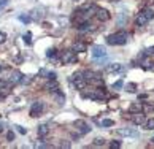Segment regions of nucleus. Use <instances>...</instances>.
I'll return each mask as SVG.
<instances>
[{
  "label": "nucleus",
  "mask_w": 154,
  "mask_h": 149,
  "mask_svg": "<svg viewBox=\"0 0 154 149\" xmlns=\"http://www.w3.org/2000/svg\"><path fill=\"white\" fill-rule=\"evenodd\" d=\"M127 41H129V35H127L126 32H116V34H111L108 38H106V43L114 44V46L127 44Z\"/></svg>",
  "instance_id": "obj_1"
},
{
  "label": "nucleus",
  "mask_w": 154,
  "mask_h": 149,
  "mask_svg": "<svg viewBox=\"0 0 154 149\" xmlns=\"http://www.w3.org/2000/svg\"><path fill=\"white\" fill-rule=\"evenodd\" d=\"M73 126H75V129L79 132V135H86V133L91 132V127L86 124L84 121H81V119H78V121L73 122Z\"/></svg>",
  "instance_id": "obj_2"
},
{
  "label": "nucleus",
  "mask_w": 154,
  "mask_h": 149,
  "mask_svg": "<svg viewBox=\"0 0 154 149\" xmlns=\"http://www.w3.org/2000/svg\"><path fill=\"white\" fill-rule=\"evenodd\" d=\"M73 83H75V87L78 89V91H83V89L86 87V84H87V81L83 78V73H75L73 74Z\"/></svg>",
  "instance_id": "obj_3"
},
{
  "label": "nucleus",
  "mask_w": 154,
  "mask_h": 149,
  "mask_svg": "<svg viewBox=\"0 0 154 149\" xmlns=\"http://www.w3.org/2000/svg\"><path fill=\"white\" fill-rule=\"evenodd\" d=\"M43 111H45V103L43 102H35L30 108V116L32 117H37V116H40Z\"/></svg>",
  "instance_id": "obj_4"
},
{
  "label": "nucleus",
  "mask_w": 154,
  "mask_h": 149,
  "mask_svg": "<svg viewBox=\"0 0 154 149\" xmlns=\"http://www.w3.org/2000/svg\"><path fill=\"white\" fill-rule=\"evenodd\" d=\"M92 57L94 59H103V57H106V49H105V46H100V44L92 46Z\"/></svg>",
  "instance_id": "obj_5"
},
{
  "label": "nucleus",
  "mask_w": 154,
  "mask_h": 149,
  "mask_svg": "<svg viewBox=\"0 0 154 149\" xmlns=\"http://www.w3.org/2000/svg\"><path fill=\"white\" fill-rule=\"evenodd\" d=\"M51 98L56 103H59V105H62V103L65 102V95L62 94V92H59L57 89H56V91H51Z\"/></svg>",
  "instance_id": "obj_6"
},
{
  "label": "nucleus",
  "mask_w": 154,
  "mask_h": 149,
  "mask_svg": "<svg viewBox=\"0 0 154 149\" xmlns=\"http://www.w3.org/2000/svg\"><path fill=\"white\" fill-rule=\"evenodd\" d=\"M76 52L73 51H67V52H64V57H62V60L65 62V64H72V62H76Z\"/></svg>",
  "instance_id": "obj_7"
},
{
  "label": "nucleus",
  "mask_w": 154,
  "mask_h": 149,
  "mask_svg": "<svg viewBox=\"0 0 154 149\" xmlns=\"http://www.w3.org/2000/svg\"><path fill=\"white\" fill-rule=\"evenodd\" d=\"M135 22H137V26H140V27H143V26H146V24L149 22V19H148V16L145 14V11H143V10H141V11H140V14L137 16Z\"/></svg>",
  "instance_id": "obj_8"
},
{
  "label": "nucleus",
  "mask_w": 154,
  "mask_h": 149,
  "mask_svg": "<svg viewBox=\"0 0 154 149\" xmlns=\"http://www.w3.org/2000/svg\"><path fill=\"white\" fill-rule=\"evenodd\" d=\"M145 121H146V117H145L143 113H137V114H134V117H132V122H134L135 126H143Z\"/></svg>",
  "instance_id": "obj_9"
},
{
  "label": "nucleus",
  "mask_w": 154,
  "mask_h": 149,
  "mask_svg": "<svg viewBox=\"0 0 154 149\" xmlns=\"http://www.w3.org/2000/svg\"><path fill=\"white\" fill-rule=\"evenodd\" d=\"M118 133H119L121 136H138V132L137 130H132V129H119L118 130Z\"/></svg>",
  "instance_id": "obj_10"
},
{
  "label": "nucleus",
  "mask_w": 154,
  "mask_h": 149,
  "mask_svg": "<svg viewBox=\"0 0 154 149\" xmlns=\"http://www.w3.org/2000/svg\"><path fill=\"white\" fill-rule=\"evenodd\" d=\"M106 70H108L110 73H122V71H124V67L121 64H110Z\"/></svg>",
  "instance_id": "obj_11"
},
{
  "label": "nucleus",
  "mask_w": 154,
  "mask_h": 149,
  "mask_svg": "<svg viewBox=\"0 0 154 149\" xmlns=\"http://www.w3.org/2000/svg\"><path fill=\"white\" fill-rule=\"evenodd\" d=\"M37 133H38V136H40V138H45V136L49 133V126H48V124H41V126L38 127Z\"/></svg>",
  "instance_id": "obj_12"
},
{
  "label": "nucleus",
  "mask_w": 154,
  "mask_h": 149,
  "mask_svg": "<svg viewBox=\"0 0 154 149\" xmlns=\"http://www.w3.org/2000/svg\"><path fill=\"white\" fill-rule=\"evenodd\" d=\"M75 52H84L86 51V44L81 43V41H76V43H73V48H72Z\"/></svg>",
  "instance_id": "obj_13"
},
{
  "label": "nucleus",
  "mask_w": 154,
  "mask_h": 149,
  "mask_svg": "<svg viewBox=\"0 0 154 149\" xmlns=\"http://www.w3.org/2000/svg\"><path fill=\"white\" fill-rule=\"evenodd\" d=\"M97 17L100 21H108L110 19V13L106 10H97Z\"/></svg>",
  "instance_id": "obj_14"
},
{
  "label": "nucleus",
  "mask_w": 154,
  "mask_h": 149,
  "mask_svg": "<svg viewBox=\"0 0 154 149\" xmlns=\"http://www.w3.org/2000/svg\"><path fill=\"white\" fill-rule=\"evenodd\" d=\"M21 76H22V73L17 71V70H14L13 73H11V76H10V83H19Z\"/></svg>",
  "instance_id": "obj_15"
},
{
  "label": "nucleus",
  "mask_w": 154,
  "mask_h": 149,
  "mask_svg": "<svg viewBox=\"0 0 154 149\" xmlns=\"http://www.w3.org/2000/svg\"><path fill=\"white\" fill-rule=\"evenodd\" d=\"M46 91H56L57 89V83H56V79H49V83L45 86Z\"/></svg>",
  "instance_id": "obj_16"
},
{
  "label": "nucleus",
  "mask_w": 154,
  "mask_h": 149,
  "mask_svg": "<svg viewBox=\"0 0 154 149\" xmlns=\"http://www.w3.org/2000/svg\"><path fill=\"white\" fill-rule=\"evenodd\" d=\"M145 130H154V117L148 119V121H145Z\"/></svg>",
  "instance_id": "obj_17"
},
{
  "label": "nucleus",
  "mask_w": 154,
  "mask_h": 149,
  "mask_svg": "<svg viewBox=\"0 0 154 149\" xmlns=\"http://www.w3.org/2000/svg\"><path fill=\"white\" fill-rule=\"evenodd\" d=\"M22 40H24V43L27 44V46H30V44H32V34H30V32H26L24 37H22Z\"/></svg>",
  "instance_id": "obj_18"
},
{
  "label": "nucleus",
  "mask_w": 154,
  "mask_h": 149,
  "mask_svg": "<svg viewBox=\"0 0 154 149\" xmlns=\"http://www.w3.org/2000/svg\"><path fill=\"white\" fill-rule=\"evenodd\" d=\"M141 111V103H135L130 106V113H140Z\"/></svg>",
  "instance_id": "obj_19"
},
{
  "label": "nucleus",
  "mask_w": 154,
  "mask_h": 149,
  "mask_svg": "<svg viewBox=\"0 0 154 149\" xmlns=\"http://www.w3.org/2000/svg\"><path fill=\"white\" fill-rule=\"evenodd\" d=\"M111 126H114V122L111 119H103L102 121V127H111Z\"/></svg>",
  "instance_id": "obj_20"
},
{
  "label": "nucleus",
  "mask_w": 154,
  "mask_h": 149,
  "mask_svg": "<svg viewBox=\"0 0 154 149\" xmlns=\"http://www.w3.org/2000/svg\"><path fill=\"white\" fill-rule=\"evenodd\" d=\"M105 144V140L103 138H95L94 140V146H103Z\"/></svg>",
  "instance_id": "obj_21"
},
{
  "label": "nucleus",
  "mask_w": 154,
  "mask_h": 149,
  "mask_svg": "<svg viewBox=\"0 0 154 149\" xmlns=\"http://www.w3.org/2000/svg\"><path fill=\"white\" fill-rule=\"evenodd\" d=\"M135 91H137V84L129 83V84H127V92H135Z\"/></svg>",
  "instance_id": "obj_22"
},
{
  "label": "nucleus",
  "mask_w": 154,
  "mask_h": 149,
  "mask_svg": "<svg viewBox=\"0 0 154 149\" xmlns=\"http://www.w3.org/2000/svg\"><path fill=\"white\" fill-rule=\"evenodd\" d=\"M19 83L21 84H29V83H30V78H27V76H21Z\"/></svg>",
  "instance_id": "obj_23"
},
{
  "label": "nucleus",
  "mask_w": 154,
  "mask_h": 149,
  "mask_svg": "<svg viewBox=\"0 0 154 149\" xmlns=\"http://www.w3.org/2000/svg\"><path fill=\"white\" fill-rule=\"evenodd\" d=\"M5 41H7V34L0 30V44H2V43H5Z\"/></svg>",
  "instance_id": "obj_24"
},
{
  "label": "nucleus",
  "mask_w": 154,
  "mask_h": 149,
  "mask_svg": "<svg viewBox=\"0 0 154 149\" xmlns=\"http://www.w3.org/2000/svg\"><path fill=\"white\" fill-rule=\"evenodd\" d=\"M122 84H124L122 79H119V81H116V83L113 84V89H121V87H122Z\"/></svg>",
  "instance_id": "obj_25"
},
{
  "label": "nucleus",
  "mask_w": 154,
  "mask_h": 149,
  "mask_svg": "<svg viewBox=\"0 0 154 149\" xmlns=\"http://www.w3.org/2000/svg\"><path fill=\"white\" fill-rule=\"evenodd\" d=\"M14 129H16L17 132L21 133V135H26V132H27V130H26L24 127H21V126H16V127H14Z\"/></svg>",
  "instance_id": "obj_26"
},
{
  "label": "nucleus",
  "mask_w": 154,
  "mask_h": 149,
  "mask_svg": "<svg viewBox=\"0 0 154 149\" xmlns=\"http://www.w3.org/2000/svg\"><path fill=\"white\" fill-rule=\"evenodd\" d=\"M110 148H113V149L116 148L118 149V148H121V143L119 141H111V143H110Z\"/></svg>",
  "instance_id": "obj_27"
},
{
  "label": "nucleus",
  "mask_w": 154,
  "mask_h": 149,
  "mask_svg": "<svg viewBox=\"0 0 154 149\" xmlns=\"http://www.w3.org/2000/svg\"><path fill=\"white\" fill-rule=\"evenodd\" d=\"M8 86H10V83H7V81H2V79H0V89H2V91H3V89H7Z\"/></svg>",
  "instance_id": "obj_28"
},
{
  "label": "nucleus",
  "mask_w": 154,
  "mask_h": 149,
  "mask_svg": "<svg viewBox=\"0 0 154 149\" xmlns=\"http://www.w3.org/2000/svg\"><path fill=\"white\" fill-rule=\"evenodd\" d=\"M46 56H48L49 59H54V57H56V49H49V51H48V54H46Z\"/></svg>",
  "instance_id": "obj_29"
},
{
  "label": "nucleus",
  "mask_w": 154,
  "mask_h": 149,
  "mask_svg": "<svg viewBox=\"0 0 154 149\" xmlns=\"http://www.w3.org/2000/svg\"><path fill=\"white\" fill-rule=\"evenodd\" d=\"M8 2H10V0H0V11H2L5 7H7V5H8Z\"/></svg>",
  "instance_id": "obj_30"
},
{
  "label": "nucleus",
  "mask_w": 154,
  "mask_h": 149,
  "mask_svg": "<svg viewBox=\"0 0 154 149\" xmlns=\"http://www.w3.org/2000/svg\"><path fill=\"white\" fill-rule=\"evenodd\" d=\"M7 138H8V141H13V140H14V133L13 132H8L7 133Z\"/></svg>",
  "instance_id": "obj_31"
},
{
  "label": "nucleus",
  "mask_w": 154,
  "mask_h": 149,
  "mask_svg": "<svg viewBox=\"0 0 154 149\" xmlns=\"http://www.w3.org/2000/svg\"><path fill=\"white\" fill-rule=\"evenodd\" d=\"M19 19L22 21V22H30V17L29 16H19Z\"/></svg>",
  "instance_id": "obj_32"
},
{
  "label": "nucleus",
  "mask_w": 154,
  "mask_h": 149,
  "mask_svg": "<svg viewBox=\"0 0 154 149\" xmlns=\"http://www.w3.org/2000/svg\"><path fill=\"white\" fill-rule=\"evenodd\" d=\"M61 148H70V143H67V141H65V143H61Z\"/></svg>",
  "instance_id": "obj_33"
},
{
  "label": "nucleus",
  "mask_w": 154,
  "mask_h": 149,
  "mask_svg": "<svg viewBox=\"0 0 154 149\" xmlns=\"http://www.w3.org/2000/svg\"><path fill=\"white\" fill-rule=\"evenodd\" d=\"M2 98H3V95H0V100H2Z\"/></svg>",
  "instance_id": "obj_34"
},
{
  "label": "nucleus",
  "mask_w": 154,
  "mask_h": 149,
  "mask_svg": "<svg viewBox=\"0 0 154 149\" xmlns=\"http://www.w3.org/2000/svg\"><path fill=\"white\" fill-rule=\"evenodd\" d=\"M0 132H2V126H0Z\"/></svg>",
  "instance_id": "obj_35"
},
{
  "label": "nucleus",
  "mask_w": 154,
  "mask_h": 149,
  "mask_svg": "<svg viewBox=\"0 0 154 149\" xmlns=\"http://www.w3.org/2000/svg\"><path fill=\"white\" fill-rule=\"evenodd\" d=\"M0 71H2V65H0Z\"/></svg>",
  "instance_id": "obj_36"
},
{
  "label": "nucleus",
  "mask_w": 154,
  "mask_h": 149,
  "mask_svg": "<svg viewBox=\"0 0 154 149\" xmlns=\"http://www.w3.org/2000/svg\"><path fill=\"white\" fill-rule=\"evenodd\" d=\"M151 141H153V143H154V138H153V140H151Z\"/></svg>",
  "instance_id": "obj_37"
},
{
  "label": "nucleus",
  "mask_w": 154,
  "mask_h": 149,
  "mask_svg": "<svg viewBox=\"0 0 154 149\" xmlns=\"http://www.w3.org/2000/svg\"><path fill=\"white\" fill-rule=\"evenodd\" d=\"M151 2H154V0H151Z\"/></svg>",
  "instance_id": "obj_38"
}]
</instances>
